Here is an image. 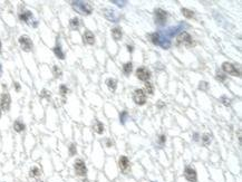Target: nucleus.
<instances>
[{"instance_id":"nucleus-5","label":"nucleus","mask_w":242,"mask_h":182,"mask_svg":"<svg viewBox=\"0 0 242 182\" xmlns=\"http://www.w3.org/2000/svg\"><path fill=\"white\" fill-rule=\"evenodd\" d=\"M222 69H223V72L227 73V74H230L232 76H237V77H240V72L237 69V67H234V65H232L231 63H223L222 64Z\"/></svg>"},{"instance_id":"nucleus-9","label":"nucleus","mask_w":242,"mask_h":182,"mask_svg":"<svg viewBox=\"0 0 242 182\" xmlns=\"http://www.w3.org/2000/svg\"><path fill=\"white\" fill-rule=\"evenodd\" d=\"M167 18V13L163 9H156L155 10V21L158 25H164Z\"/></svg>"},{"instance_id":"nucleus-36","label":"nucleus","mask_w":242,"mask_h":182,"mask_svg":"<svg viewBox=\"0 0 242 182\" xmlns=\"http://www.w3.org/2000/svg\"><path fill=\"white\" fill-rule=\"evenodd\" d=\"M127 48H128V50H130V51H133V47L132 46H130V45H128Z\"/></svg>"},{"instance_id":"nucleus-13","label":"nucleus","mask_w":242,"mask_h":182,"mask_svg":"<svg viewBox=\"0 0 242 182\" xmlns=\"http://www.w3.org/2000/svg\"><path fill=\"white\" fill-rule=\"evenodd\" d=\"M112 35H113V38L116 41H118L122 38V29L120 27H115V28L112 29Z\"/></svg>"},{"instance_id":"nucleus-14","label":"nucleus","mask_w":242,"mask_h":182,"mask_svg":"<svg viewBox=\"0 0 242 182\" xmlns=\"http://www.w3.org/2000/svg\"><path fill=\"white\" fill-rule=\"evenodd\" d=\"M106 85H107V87L110 88V91L115 92L117 82H116V80H114V78H108V80H106Z\"/></svg>"},{"instance_id":"nucleus-15","label":"nucleus","mask_w":242,"mask_h":182,"mask_svg":"<svg viewBox=\"0 0 242 182\" xmlns=\"http://www.w3.org/2000/svg\"><path fill=\"white\" fill-rule=\"evenodd\" d=\"M69 26H70L71 29L77 30V29L79 28V26H80V21H79V19L77 18V17H75V18L70 19V21H69Z\"/></svg>"},{"instance_id":"nucleus-25","label":"nucleus","mask_w":242,"mask_h":182,"mask_svg":"<svg viewBox=\"0 0 242 182\" xmlns=\"http://www.w3.org/2000/svg\"><path fill=\"white\" fill-rule=\"evenodd\" d=\"M53 74H54V76L58 78V77L61 76V69L59 68L58 66H56V65H55V66L53 67Z\"/></svg>"},{"instance_id":"nucleus-18","label":"nucleus","mask_w":242,"mask_h":182,"mask_svg":"<svg viewBox=\"0 0 242 182\" xmlns=\"http://www.w3.org/2000/svg\"><path fill=\"white\" fill-rule=\"evenodd\" d=\"M19 18H20V20H23V21H25V23H28L29 19L31 18V13L30 11H25L23 13H20V15H19Z\"/></svg>"},{"instance_id":"nucleus-1","label":"nucleus","mask_w":242,"mask_h":182,"mask_svg":"<svg viewBox=\"0 0 242 182\" xmlns=\"http://www.w3.org/2000/svg\"><path fill=\"white\" fill-rule=\"evenodd\" d=\"M176 40H178V44L183 45V46H185V47L194 46L193 39H192V37L190 36V34H188L186 31H182V33L178 34Z\"/></svg>"},{"instance_id":"nucleus-24","label":"nucleus","mask_w":242,"mask_h":182,"mask_svg":"<svg viewBox=\"0 0 242 182\" xmlns=\"http://www.w3.org/2000/svg\"><path fill=\"white\" fill-rule=\"evenodd\" d=\"M145 91H146V93H147V94L152 95L154 93V86L151 84L150 82H146L145 83Z\"/></svg>"},{"instance_id":"nucleus-38","label":"nucleus","mask_w":242,"mask_h":182,"mask_svg":"<svg viewBox=\"0 0 242 182\" xmlns=\"http://www.w3.org/2000/svg\"><path fill=\"white\" fill-rule=\"evenodd\" d=\"M0 117H1V108H0Z\"/></svg>"},{"instance_id":"nucleus-28","label":"nucleus","mask_w":242,"mask_h":182,"mask_svg":"<svg viewBox=\"0 0 242 182\" xmlns=\"http://www.w3.org/2000/svg\"><path fill=\"white\" fill-rule=\"evenodd\" d=\"M69 154H70V155H75V154H76V145H75L74 143H71L70 145H69Z\"/></svg>"},{"instance_id":"nucleus-26","label":"nucleus","mask_w":242,"mask_h":182,"mask_svg":"<svg viewBox=\"0 0 242 182\" xmlns=\"http://www.w3.org/2000/svg\"><path fill=\"white\" fill-rule=\"evenodd\" d=\"M59 93H60L61 96H65V95L68 93V88H67L66 85H60V87H59Z\"/></svg>"},{"instance_id":"nucleus-37","label":"nucleus","mask_w":242,"mask_h":182,"mask_svg":"<svg viewBox=\"0 0 242 182\" xmlns=\"http://www.w3.org/2000/svg\"><path fill=\"white\" fill-rule=\"evenodd\" d=\"M0 51H1V41H0Z\"/></svg>"},{"instance_id":"nucleus-8","label":"nucleus","mask_w":242,"mask_h":182,"mask_svg":"<svg viewBox=\"0 0 242 182\" xmlns=\"http://www.w3.org/2000/svg\"><path fill=\"white\" fill-rule=\"evenodd\" d=\"M10 103H11V98L10 95L8 93H3L1 95V98H0V105H1V108L3 111H8L10 108Z\"/></svg>"},{"instance_id":"nucleus-12","label":"nucleus","mask_w":242,"mask_h":182,"mask_svg":"<svg viewBox=\"0 0 242 182\" xmlns=\"http://www.w3.org/2000/svg\"><path fill=\"white\" fill-rule=\"evenodd\" d=\"M83 39H84V43H86V44H88V45H94V43H95L94 34L89 30L85 31L84 35H83Z\"/></svg>"},{"instance_id":"nucleus-34","label":"nucleus","mask_w":242,"mask_h":182,"mask_svg":"<svg viewBox=\"0 0 242 182\" xmlns=\"http://www.w3.org/2000/svg\"><path fill=\"white\" fill-rule=\"evenodd\" d=\"M160 142H161V144H163L164 142H165V135H161L160 136Z\"/></svg>"},{"instance_id":"nucleus-33","label":"nucleus","mask_w":242,"mask_h":182,"mask_svg":"<svg viewBox=\"0 0 242 182\" xmlns=\"http://www.w3.org/2000/svg\"><path fill=\"white\" fill-rule=\"evenodd\" d=\"M222 101L224 102V105H230V100H227L225 97H222Z\"/></svg>"},{"instance_id":"nucleus-20","label":"nucleus","mask_w":242,"mask_h":182,"mask_svg":"<svg viewBox=\"0 0 242 182\" xmlns=\"http://www.w3.org/2000/svg\"><path fill=\"white\" fill-rule=\"evenodd\" d=\"M54 53H55V55H56L59 59H64L65 58V54L63 53V50H61L60 46L54 47Z\"/></svg>"},{"instance_id":"nucleus-4","label":"nucleus","mask_w":242,"mask_h":182,"mask_svg":"<svg viewBox=\"0 0 242 182\" xmlns=\"http://www.w3.org/2000/svg\"><path fill=\"white\" fill-rule=\"evenodd\" d=\"M74 168H75V172H76V174L79 175V177H84L86 175L87 173V168H86V164L83 160L78 159L75 161V164H74Z\"/></svg>"},{"instance_id":"nucleus-23","label":"nucleus","mask_w":242,"mask_h":182,"mask_svg":"<svg viewBox=\"0 0 242 182\" xmlns=\"http://www.w3.org/2000/svg\"><path fill=\"white\" fill-rule=\"evenodd\" d=\"M182 13L185 16L186 18H194V13L192 10H189L186 8H182Z\"/></svg>"},{"instance_id":"nucleus-22","label":"nucleus","mask_w":242,"mask_h":182,"mask_svg":"<svg viewBox=\"0 0 242 182\" xmlns=\"http://www.w3.org/2000/svg\"><path fill=\"white\" fill-rule=\"evenodd\" d=\"M41 174V172H40V170L38 169L37 167H33V168H31V170H30V172H29V175H30L31 178H38L39 175Z\"/></svg>"},{"instance_id":"nucleus-10","label":"nucleus","mask_w":242,"mask_h":182,"mask_svg":"<svg viewBox=\"0 0 242 182\" xmlns=\"http://www.w3.org/2000/svg\"><path fill=\"white\" fill-rule=\"evenodd\" d=\"M184 177H185V179L190 182H196V180H198L195 170L192 169V168H190V167L186 168L185 171H184Z\"/></svg>"},{"instance_id":"nucleus-19","label":"nucleus","mask_w":242,"mask_h":182,"mask_svg":"<svg viewBox=\"0 0 242 182\" xmlns=\"http://www.w3.org/2000/svg\"><path fill=\"white\" fill-rule=\"evenodd\" d=\"M94 130L96 133L102 134L103 132H104V125L100 123V121H96V122H95V125H94Z\"/></svg>"},{"instance_id":"nucleus-3","label":"nucleus","mask_w":242,"mask_h":182,"mask_svg":"<svg viewBox=\"0 0 242 182\" xmlns=\"http://www.w3.org/2000/svg\"><path fill=\"white\" fill-rule=\"evenodd\" d=\"M133 100L137 105H144L146 102V94L143 90H135L133 93Z\"/></svg>"},{"instance_id":"nucleus-29","label":"nucleus","mask_w":242,"mask_h":182,"mask_svg":"<svg viewBox=\"0 0 242 182\" xmlns=\"http://www.w3.org/2000/svg\"><path fill=\"white\" fill-rule=\"evenodd\" d=\"M203 143H204V145H209L210 144V142H211V140H210V135L209 134H204L203 135Z\"/></svg>"},{"instance_id":"nucleus-32","label":"nucleus","mask_w":242,"mask_h":182,"mask_svg":"<svg viewBox=\"0 0 242 182\" xmlns=\"http://www.w3.org/2000/svg\"><path fill=\"white\" fill-rule=\"evenodd\" d=\"M126 115H127V113H126L125 111L123 112L122 114H121V121H122V123H124L125 122V117H126Z\"/></svg>"},{"instance_id":"nucleus-17","label":"nucleus","mask_w":242,"mask_h":182,"mask_svg":"<svg viewBox=\"0 0 242 182\" xmlns=\"http://www.w3.org/2000/svg\"><path fill=\"white\" fill-rule=\"evenodd\" d=\"M132 69H133V65L131 62L123 65V73H124L125 75H130L131 73H132Z\"/></svg>"},{"instance_id":"nucleus-6","label":"nucleus","mask_w":242,"mask_h":182,"mask_svg":"<svg viewBox=\"0 0 242 182\" xmlns=\"http://www.w3.org/2000/svg\"><path fill=\"white\" fill-rule=\"evenodd\" d=\"M136 76L138 80L143 81V82H148V80L151 78V72L146 67H140L136 70Z\"/></svg>"},{"instance_id":"nucleus-21","label":"nucleus","mask_w":242,"mask_h":182,"mask_svg":"<svg viewBox=\"0 0 242 182\" xmlns=\"http://www.w3.org/2000/svg\"><path fill=\"white\" fill-rule=\"evenodd\" d=\"M148 37H150L151 41H152L153 44H155V45L160 44V35H158V34H156V33L150 34V35H148Z\"/></svg>"},{"instance_id":"nucleus-11","label":"nucleus","mask_w":242,"mask_h":182,"mask_svg":"<svg viewBox=\"0 0 242 182\" xmlns=\"http://www.w3.org/2000/svg\"><path fill=\"white\" fill-rule=\"evenodd\" d=\"M118 164H120V168L123 172H127L128 169L131 168V163H130V160L127 159V157H125V155H122L120 158V161H118Z\"/></svg>"},{"instance_id":"nucleus-31","label":"nucleus","mask_w":242,"mask_h":182,"mask_svg":"<svg viewBox=\"0 0 242 182\" xmlns=\"http://www.w3.org/2000/svg\"><path fill=\"white\" fill-rule=\"evenodd\" d=\"M208 87H209V86H208V83H207V82H201V83H200V86H199L200 90L207 91Z\"/></svg>"},{"instance_id":"nucleus-16","label":"nucleus","mask_w":242,"mask_h":182,"mask_svg":"<svg viewBox=\"0 0 242 182\" xmlns=\"http://www.w3.org/2000/svg\"><path fill=\"white\" fill-rule=\"evenodd\" d=\"M13 128H15L16 132H23L25 130V124L21 122L20 120H17L13 123Z\"/></svg>"},{"instance_id":"nucleus-7","label":"nucleus","mask_w":242,"mask_h":182,"mask_svg":"<svg viewBox=\"0 0 242 182\" xmlns=\"http://www.w3.org/2000/svg\"><path fill=\"white\" fill-rule=\"evenodd\" d=\"M19 44H20L23 50L30 51L33 49V41L28 36H21L19 37Z\"/></svg>"},{"instance_id":"nucleus-30","label":"nucleus","mask_w":242,"mask_h":182,"mask_svg":"<svg viewBox=\"0 0 242 182\" xmlns=\"http://www.w3.org/2000/svg\"><path fill=\"white\" fill-rule=\"evenodd\" d=\"M40 96L41 97H46V98H50V92L49 91H47V90H43L41 91V94H40Z\"/></svg>"},{"instance_id":"nucleus-2","label":"nucleus","mask_w":242,"mask_h":182,"mask_svg":"<svg viewBox=\"0 0 242 182\" xmlns=\"http://www.w3.org/2000/svg\"><path fill=\"white\" fill-rule=\"evenodd\" d=\"M73 7H74L76 10L84 13V15H89V13H92V6L87 3L76 1V3H73Z\"/></svg>"},{"instance_id":"nucleus-35","label":"nucleus","mask_w":242,"mask_h":182,"mask_svg":"<svg viewBox=\"0 0 242 182\" xmlns=\"http://www.w3.org/2000/svg\"><path fill=\"white\" fill-rule=\"evenodd\" d=\"M15 87H16V91H17V92L20 91V85L18 84V83H15Z\"/></svg>"},{"instance_id":"nucleus-27","label":"nucleus","mask_w":242,"mask_h":182,"mask_svg":"<svg viewBox=\"0 0 242 182\" xmlns=\"http://www.w3.org/2000/svg\"><path fill=\"white\" fill-rule=\"evenodd\" d=\"M217 80L220 81V82H224V81H225V75L223 74V73H221V72H219V70H218V72H217Z\"/></svg>"}]
</instances>
